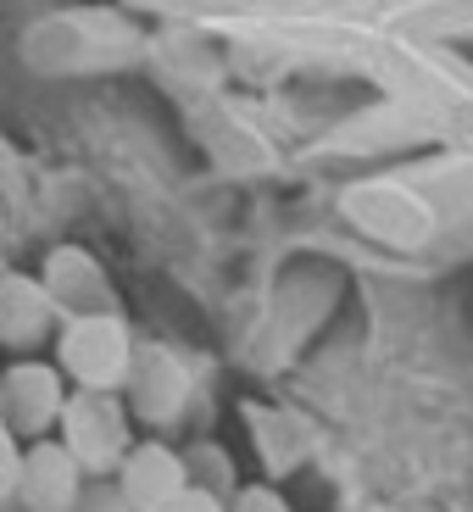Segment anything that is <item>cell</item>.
Listing matches in <instances>:
<instances>
[{
  "instance_id": "obj_1",
  "label": "cell",
  "mask_w": 473,
  "mask_h": 512,
  "mask_svg": "<svg viewBox=\"0 0 473 512\" xmlns=\"http://www.w3.org/2000/svg\"><path fill=\"white\" fill-rule=\"evenodd\" d=\"M218 28L251 45L351 67L368 84H379L390 106L407 112L423 134H440L473 151V67L446 51V39H429L390 17L318 12V6H290V0H245Z\"/></svg>"
},
{
  "instance_id": "obj_2",
  "label": "cell",
  "mask_w": 473,
  "mask_h": 512,
  "mask_svg": "<svg viewBox=\"0 0 473 512\" xmlns=\"http://www.w3.org/2000/svg\"><path fill=\"white\" fill-rule=\"evenodd\" d=\"M28 56L39 73H78V67H123L140 56V28L117 12H62L28 34Z\"/></svg>"
},
{
  "instance_id": "obj_3",
  "label": "cell",
  "mask_w": 473,
  "mask_h": 512,
  "mask_svg": "<svg viewBox=\"0 0 473 512\" xmlns=\"http://www.w3.org/2000/svg\"><path fill=\"white\" fill-rule=\"evenodd\" d=\"M56 362L78 390H123L134 384L140 351H134V329L123 323V312H78V318H62Z\"/></svg>"
},
{
  "instance_id": "obj_4",
  "label": "cell",
  "mask_w": 473,
  "mask_h": 512,
  "mask_svg": "<svg viewBox=\"0 0 473 512\" xmlns=\"http://www.w3.org/2000/svg\"><path fill=\"white\" fill-rule=\"evenodd\" d=\"M62 440L90 479H106L123 468V457L134 451L128 440V407L117 401V390H73L62 412Z\"/></svg>"
},
{
  "instance_id": "obj_5",
  "label": "cell",
  "mask_w": 473,
  "mask_h": 512,
  "mask_svg": "<svg viewBox=\"0 0 473 512\" xmlns=\"http://www.w3.org/2000/svg\"><path fill=\"white\" fill-rule=\"evenodd\" d=\"M84 462L67 451V440H28L23 451V479H17V501L28 512H78L84 501Z\"/></svg>"
},
{
  "instance_id": "obj_6",
  "label": "cell",
  "mask_w": 473,
  "mask_h": 512,
  "mask_svg": "<svg viewBox=\"0 0 473 512\" xmlns=\"http://www.w3.org/2000/svg\"><path fill=\"white\" fill-rule=\"evenodd\" d=\"M190 485H195L190 457H179L162 440H140L117 468V490H123L128 512H167Z\"/></svg>"
},
{
  "instance_id": "obj_7",
  "label": "cell",
  "mask_w": 473,
  "mask_h": 512,
  "mask_svg": "<svg viewBox=\"0 0 473 512\" xmlns=\"http://www.w3.org/2000/svg\"><path fill=\"white\" fill-rule=\"evenodd\" d=\"M62 362H17L6 373V429L23 440H39L51 423H62L67 396H62Z\"/></svg>"
},
{
  "instance_id": "obj_8",
  "label": "cell",
  "mask_w": 473,
  "mask_h": 512,
  "mask_svg": "<svg viewBox=\"0 0 473 512\" xmlns=\"http://www.w3.org/2000/svg\"><path fill=\"white\" fill-rule=\"evenodd\" d=\"M0 334H6L12 351H34V346H45L51 334H62V307H56V295L45 290V279L6 273V284H0Z\"/></svg>"
},
{
  "instance_id": "obj_9",
  "label": "cell",
  "mask_w": 473,
  "mask_h": 512,
  "mask_svg": "<svg viewBox=\"0 0 473 512\" xmlns=\"http://www.w3.org/2000/svg\"><path fill=\"white\" fill-rule=\"evenodd\" d=\"M45 290L56 295L62 318H78V312H117L112 284H106V268L95 262L90 251H78V245L51 251V262H45Z\"/></svg>"
},
{
  "instance_id": "obj_10",
  "label": "cell",
  "mask_w": 473,
  "mask_h": 512,
  "mask_svg": "<svg viewBox=\"0 0 473 512\" xmlns=\"http://www.w3.org/2000/svg\"><path fill=\"white\" fill-rule=\"evenodd\" d=\"M390 23L429 39H473V0H390Z\"/></svg>"
},
{
  "instance_id": "obj_11",
  "label": "cell",
  "mask_w": 473,
  "mask_h": 512,
  "mask_svg": "<svg viewBox=\"0 0 473 512\" xmlns=\"http://www.w3.org/2000/svg\"><path fill=\"white\" fill-rule=\"evenodd\" d=\"M190 457H201V462H206V479H195V485H206V490H218V496H223V490L234 485V468H229V457H223L218 446H195Z\"/></svg>"
},
{
  "instance_id": "obj_12",
  "label": "cell",
  "mask_w": 473,
  "mask_h": 512,
  "mask_svg": "<svg viewBox=\"0 0 473 512\" xmlns=\"http://www.w3.org/2000/svg\"><path fill=\"white\" fill-rule=\"evenodd\" d=\"M229 512H290V507H284V496H279V490L251 485V490H240V496H234V507H229Z\"/></svg>"
},
{
  "instance_id": "obj_13",
  "label": "cell",
  "mask_w": 473,
  "mask_h": 512,
  "mask_svg": "<svg viewBox=\"0 0 473 512\" xmlns=\"http://www.w3.org/2000/svg\"><path fill=\"white\" fill-rule=\"evenodd\" d=\"M167 512H229V507H223V496H218V490H206V485H190V490H184V496L173 501V507H167Z\"/></svg>"
},
{
  "instance_id": "obj_14",
  "label": "cell",
  "mask_w": 473,
  "mask_h": 512,
  "mask_svg": "<svg viewBox=\"0 0 473 512\" xmlns=\"http://www.w3.org/2000/svg\"><path fill=\"white\" fill-rule=\"evenodd\" d=\"M78 512H128V501H123V490H101V496H90V501H78Z\"/></svg>"
}]
</instances>
